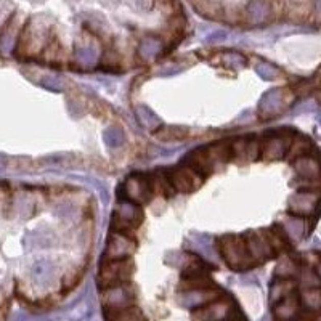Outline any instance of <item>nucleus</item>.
Segmentation results:
<instances>
[{"mask_svg":"<svg viewBox=\"0 0 321 321\" xmlns=\"http://www.w3.org/2000/svg\"><path fill=\"white\" fill-rule=\"evenodd\" d=\"M109 321H146L137 308H119L114 310L113 315H109Z\"/></svg>","mask_w":321,"mask_h":321,"instance_id":"f257e3e1","label":"nucleus"}]
</instances>
